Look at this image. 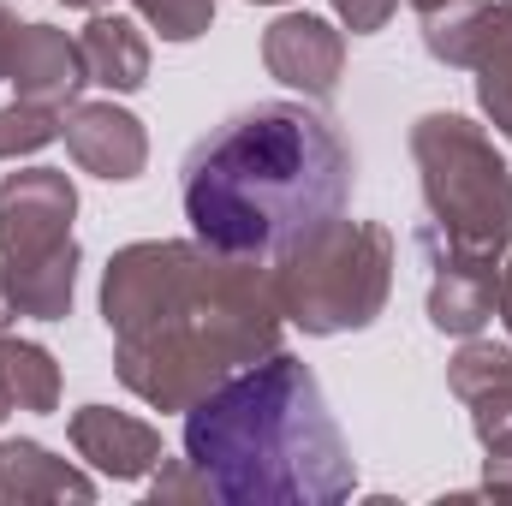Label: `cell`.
<instances>
[{
	"instance_id": "7a4b0ae2",
	"label": "cell",
	"mask_w": 512,
	"mask_h": 506,
	"mask_svg": "<svg viewBox=\"0 0 512 506\" xmlns=\"http://www.w3.org/2000/svg\"><path fill=\"white\" fill-rule=\"evenodd\" d=\"M185 447L227 501H340L352 489L322 387L292 358H268L209 393L185 423Z\"/></svg>"
},
{
	"instance_id": "6da1fadb",
	"label": "cell",
	"mask_w": 512,
	"mask_h": 506,
	"mask_svg": "<svg viewBox=\"0 0 512 506\" xmlns=\"http://www.w3.org/2000/svg\"><path fill=\"white\" fill-rule=\"evenodd\" d=\"M185 221L221 256H286L322 239L352 197V149L298 102H256L185 155Z\"/></svg>"
}]
</instances>
